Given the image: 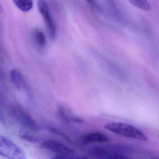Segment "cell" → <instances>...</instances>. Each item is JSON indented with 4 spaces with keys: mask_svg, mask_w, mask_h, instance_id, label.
I'll use <instances>...</instances> for the list:
<instances>
[{
    "mask_svg": "<svg viewBox=\"0 0 159 159\" xmlns=\"http://www.w3.org/2000/svg\"><path fill=\"white\" fill-rule=\"evenodd\" d=\"M0 155L8 159H26L25 153L19 147L1 134Z\"/></svg>",
    "mask_w": 159,
    "mask_h": 159,
    "instance_id": "3957f363",
    "label": "cell"
},
{
    "mask_svg": "<svg viewBox=\"0 0 159 159\" xmlns=\"http://www.w3.org/2000/svg\"><path fill=\"white\" fill-rule=\"evenodd\" d=\"M87 1L91 5L94 7L97 6V4H96V2H95L94 0H87Z\"/></svg>",
    "mask_w": 159,
    "mask_h": 159,
    "instance_id": "2e32d148",
    "label": "cell"
},
{
    "mask_svg": "<svg viewBox=\"0 0 159 159\" xmlns=\"http://www.w3.org/2000/svg\"><path fill=\"white\" fill-rule=\"evenodd\" d=\"M51 159H87L85 157H69L65 156H58L57 155L56 157L52 158Z\"/></svg>",
    "mask_w": 159,
    "mask_h": 159,
    "instance_id": "5bb4252c",
    "label": "cell"
},
{
    "mask_svg": "<svg viewBox=\"0 0 159 159\" xmlns=\"http://www.w3.org/2000/svg\"><path fill=\"white\" fill-rule=\"evenodd\" d=\"M86 142L89 143H104L109 140L108 136L101 132H93L85 134L83 137Z\"/></svg>",
    "mask_w": 159,
    "mask_h": 159,
    "instance_id": "52a82bcc",
    "label": "cell"
},
{
    "mask_svg": "<svg viewBox=\"0 0 159 159\" xmlns=\"http://www.w3.org/2000/svg\"><path fill=\"white\" fill-rule=\"evenodd\" d=\"M133 6L144 11L149 12L151 10V6L147 0H129Z\"/></svg>",
    "mask_w": 159,
    "mask_h": 159,
    "instance_id": "30bf717a",
    "label": "cell"
},
{
    "mask_svg": "<svg viewBox=\"0 0 159 159\" xmlns=\"http://www.w3.org/2000/svg\"><path fill=\"white\" fill-rule=\"evenodd\" d=\"M8 112L10 117L23 128L34 132L38 129L37 124L34 120L21 107L18 105L11 106Z\"/></svg>",
    "mask_w": 159,
    "mask_h": 159,
    "instance_id": "7a4b0ae2",
    "label": "cell"
},
{
    "mask_svg": "<svg viewBox=\"0 0 159 159\" xmlns=\"http://www.w3.org/2000/svg\"><path fill=\"white\" fill-rule=\"evenodd\" d=\"M41 146L43 148L52 151L58 156L69 157L75 153L74 149L60 142L54 140L44 141L42 143Z\"/></svg>",
    "mask_w": 159,
    "mask_h": 159,
    "instance_id": "5b68a950",
    "label": "cell"
},
{
    "mask_svg": "<svg viewBox=\"0 0 159 159\" xmlns=\"http://www.w3.org/2000/svg\"><path fill=\"white\" fill-rule=\"evenodd\" d=\"M10 79L13 85L20 91L27 92L29 90L27 81L22 74L17 70L13 69L10 72Z\"/></svg>",
    "mask_w": 159,
    "mask_h": 159,
    "instance_id": "8992f818",
    "label": "cell"
},
{
    "mask_svg": "<svg viewBox=\"0 0 159 159\" xmlns=\"http://www.w3.org/2000/svg\"><path fill=\"white\" fill-rule=\"evenodd\" d=\"M19 136L22 140L32 143H35L38 142V138L25 131H21L19 133Z\"/></svg>",
    "mask_w": 159,
    "mask_h": 159,
    "instance_id": "7c38bea8",
    "label": "cell"
},
{
    "mask_svg": "<svg viewBox=\"0 0 159 159\" xmlns=\"http://www.w3.org/2000/svg\"><path fill=\"white\" fill-rule=\"evenodd\" d=\"M106 129L120 136L139 141H147V135L141 130L130 124L123 122H114L105 126Z\"/></svg>",
    "mask_w": 159,
    "mask_h": 159,
    "instance_id": "6da1fadb",
    "label": "cell"
},
{
    "mask_svg": "<svg viewBox=\"0 0 159 159\" xmlns=\"http://www.w3.org/2000/svg\"><path fill=\"white\" fill-rule=\"evenodd\" d=\"M59 116L65 121L82 123L84 122V120L81 118L77 117L72 114L70 110L63 106L60 107L58 110Z\"/></svg>",
    "mask_w": 159,
    "mask_h": 159,
    "instance_id": "ba28073f",
    "label": "cell"
},
{
    "mask_svg": "<svg viewBox=\"0 0 159 159\" xmlns=\"http://www.w3.org/2000/svg\"><path fill=\"white\" fill-rule=\"evenodd\" d=\"M107 159H133L128 157L126 156L119 155H111Z\"/></svg>",
    "mask_w": 159,
    "mask_h": 159,
    "instance_id": "9a60e30c",
    "label": "cell"
},
{
    "mask_svg": "<svg viewBox=\"0 0 159 159\" xmlns=\"http://www.w3.org/2000/svg\"><path fill=\"white\" fill-rule=\"evenodd\" d=\"M38 8L43 16L50 38L54 39L56 36V28L53 18L51 17L48 6L45 0H38Z\"/></svg>",
    "mask_w": 159,
    "mask_h": 159,
    "instance_id": "277c9868",
    "label": "cell"
},
{
    "mask_svg": "<svg viewBox=\"0 0 159 159\" xmlns=\"http://www.w3.org/2000/svg\"><path fill=\"white\" fill-rule=\"evenodd\" d=\"M35 39L39 47L44 48L46 45V38L44 34L42 31L37 30L35 32Z\"/></svg>",
    "mask_w": 159,
    "mask_h": 159,
    "instance_id": "8fae6325",
    "label": "cell"
},
{
    "mask_svg": "<svg viewBox=\"0 0 159 159\" xmlns=\"http://www.w3.org/2000/svg\"><path fill=\"white\" fill-rule=\"evenodd\" d=\"M2 51H1V49H0V59L2 60Z\"/></svg>",
    "mask_w": 159,
    "mask_h": 159,
    "instance_id": "e0dca14e",
    "label": "cell"
},
{
    "mask_svg": "<svg viewBox=\"0 0 159 159\" xmlns=\"http://www.w3.org/2000/svg\"><path fill=\"white\" fill-rule=\"evenodd\" d=\"M15 5L22 12H27L32 8V0H12Z\"/></svg>",
    "mask_w": 159,
    "mask_h": 159,
    "instance_id": "9c48e42d",
    "label": "cell"
},
{
    "mask_svg": "<svg viewBox=\"0 0 159 159\" xmlns=\"http://www.w3.org/2000/svg\"><path fill=\"white\" fill-rule=\"evenodd\" d=\"M0 120L3 123H5L6 121L5 116L4 103L1 96H0Z\"/></svg>",
    "mask_w": 159,
    "mask_h": 159,
    "instance_id": "4fadbf2b",
    "label": "cell"
}]
</instances>
